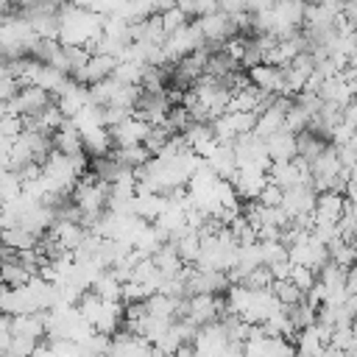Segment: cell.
Wrapping results in <instances>:
<instances>
[{
    "label": "cell",
    "mask_w": 357,
    "mask_h": 357,
    "mask_svg": "<svg viewBox=\"0 0 357 357\" xmlns=\"http://www.w3.org/2000/svg\"><path fill=\"white\" fill-rule=\"evenodd\" d=\"M50 89L39 86V84H28V86H20V92L14 98L6 100V112L11 114H22V117H31V114H39L47 103H50Z\"/></svg>",
    "instance_id": "obj_1"
},
{
    "label": "cell",
    "mask_w": 357,
    "mask_h": 357,
    "mask_svg": "<svg viewBox=\"0 0 357 357\" xmlns=\"http://www.w3.org/2000/svg\"><path fill=\"white\" fill-rule=\"evenodd\" d=\"M195 22L201 25V33H204L206 42H226V39H231V36L240 33L237 17L234 14H226L220 8H215V11L204 14V17H195Z\"/></svg>",
    "instance_id": "obj_2"
},
{
    "label": "cell",
    "mask_w": 357,
    "mask_h": 357,
    "mask_svg": "<svg viewBox=\"0 0 357 357\" xmlns=\"http://www.w3.org/2000/svg\"><path fill=\"white\" fill-rule=\"evenodd\" d=\"M226 307V298L215 296V293H192L187 296V318L195 326H204L209 321H218L220 312Z\"/></svg>",
    "instance_id": "obj_3"
},
{
    "label": "cell",
    "mask_w": 357,
    "mask_h": 357,
    "mask_svg": "<svg viewBox=\"0 0 357 357\" xmlns=\"http://www.w3.org/2000/svg\"><path fill=\"white\" fill-rule=\"evenodd\" d=\"M229 181L234 184V190H237L240 201H251V198H257V195H259V190L265 187L268 173H265L262 167H257V165H240Z\"/></svg>",
    "instance_id": "obj_4"
},
{
    "label": "cell",
    "mask_w": 357,
    "mask_h": 357,
    "mask_svg": "<svg viewBox=\"0 0 357 357\" xmlns=\"http://www.w3.org/2000/svg\"><path fill=\"white\" fill-rule=\"evenodd\" d=\"M151 131V123L142 120L139 114H128L126 120H120L117 126H109V134H112V145H137V142H145Z\"/></svg>",
    "instance_id": "obj_5"
},
{
    "label": "cell",
    "mask_w": 357,
    "mask_h": 357,
    "mask_svg": "<svg viewBox=\"0 0 357 357\" xmlns=\"http://www.w3.org/2000/svg\"><path fill=\"white\" fill-rule=\"evenodd\" d=\"M192 343H195V351L198 354H223L226 351V343H229L223 321L218 318V321H209V324L198 326Z\"/></svg>",
    "instance_id": "obj_6"
},
{
    "label": "cell",
    "mask_w": 357,
    "mask_h": 357,
    "mask_svg": "<svg viewBox=\"0 0 357 357\" xmlns=\"http://www.w3.org/2000/svg\"><path fill=\"white\" fill-rule=\"evenodd\" d=\"M114 67H117V56H112V53H89L86 64L78 67V70L73 73V78H75L78 84H86V86H89V84H95V81H100V78H109Z\"/></svg>",
    "instance_id": "obj_7"
},
{
    "label": "cell",
    "mask_w": 357,
    "mask_h": 357,
    "mask_svg": "<svg viewBox=\"0 0 357 357\" xmlns=\"http://www.w3.org/2000/svg\"><path fill=\"white\" fill-rule=\"evenodd\" d=\"M315 198H318L315 187H312V184H307V181H301V184H296V187H287V190H284L282 206L290 212V218L312 215V212H315Z\"/></svg>",
    "instance_id": "obj_8"
},
{
    "label": "cell",
    "mask_w": 357,
    "mask_h": 357,
    "mask_svg": "<svg viewBox=\"0 0 357 357\" xmlns=\"http://www.w3.org/2000/svg\"><path fill=\"white\" fill-rule=\"evenodd\" d=\"M245 73H248V81H251L254 86H259L262 92H268V95H282V67L262 61V64L248 67Z\"/></svg>",
    "instance_id": "obj_9"
},
{
    "label": "cell",
    "mask_w": 357,
    "mask_h": 357,
    "mask_svg": "<svg viewBox=\"0 0 357 357\" xmlns=\"http://www.w3.org/2000/svg\"><path fill=\"white\" fill-rule=\"evenodd\" d=\"M167 206V195L165 192H153V190H137L131 212L145 218V220H156Z\"/></svg>",
    "instance_id": "obj_10"
},
{
    "label": "cell",
    "mask_w": 357,
    "mask_h": 357,
    "mask_svg": "<svg viewBox=\"0 0 357 357\" xmlns=\"http://www.w3.org/2000/svg\"><path fill=\"white\" fill-rule=\"evenodd\" d=\"M50 234L64 245V248H70V251H75L78 245H81V240H84V234H86V226L84 223H78V220H67V218H56L53 220V226H50Z\"/></svg>",
    "instance_id": "obj_11"
},
{
    "label": "cell",
    "mask_w": 357,
    "mask_h": 357,
    "mask_svg": "<svg viewBox=\"0 0 357 357\" xmlns=\"http://www.w3.org/2000/svg\"><path fill=\"white\" fill-rule=\"evenodd\" d=\"M343 206H346V195L332 192V190H324L315 198V220H332V223H337L343 218Z\"/></svg>",
    "instance_id": "obj_12"
},
{
    "label": "cell",
    "mask_w": 357,
    "mask_h": 357,
    "mask_svg": "<svg viewBox=\"0 0 357 357\" xmlns=\"http://www.w3.org/2000/svg\"><path fill=\"white\" fill-rule=\"evenodd\" d=\"M53 148H56V151H61V153H67V156H75V153H81V151H84V137H81V131L73 126V120H70V117L64 120V126H61V128H56V131H53Z\"/></svg>",
    "instance_id": "obj_13"
},
{
    "label": "cell",
    "mask_w": 357,
    "mask_h": 357,
    "mask_svg": "<svg viewBox=\"0 0 357 357\" xmlns=\"http://www.w3.org/2000/svg\"><path fill=\"white\" fill-rule=\"evenodd\" d=\"M265 145H268V156L273 162H287L296 156V134L287 128H279L276 134H271L265 139Z\"/></svg>",
    "instance_id": "obj_14"
},
{
    "label": "cell",
    "mask_w": 357,
    "mask_h": 357,
    "mask_svg": "<svg viewBox=\"0 0 357 357\" xmlns=\"http://www.w3.org/2000/svg\"><path fill=\"white\" fill-rule=\"evenodd\" d=\"M123 318H126L123 304H120V301H106V298H103V307H100V312H98V318H95V329L103 332V335H114V332L120 329Z\"/></svg>",
    "instance_id": "obj_15"
},
{
    "label": "cell",
    "mask_w": 357,
    "mask_h": 357,
    "mask_svg": "<svg viewBox=\"0 0 357 357\" xmlns=\"http://www.w3.org/2000/svg\"><path fill=\"white\" fill-rule=\"evenodd\" d=\"M11 254H17V251H11V248H6V259L0 262V279L8 284V287H20V284H25L33 273L20 262V257L14 259Z\"/></svg>",
    "instance_id": "obj_16"
},
{
    "label": "cell",
    "mask_w": 357,
    "mask_h": 357,
    "mask_svg": "<svg viewBox=\"0 0 357 357\" xmlns=\"http://www.w3.org/2000/svg\"><path fill=\"white\" fill-rule=\"evenodd\" d=\"M212 165V170L220 176V178H231L234 170H237V156H234V145L231 142H220L215 148V153L206 159Z\"/></svg>",
    "instance_id": "obj_17"
},
{
    "label": "cell",
    "mask_w": 357,
    "mask_h": 357,
    "mask_svg": "<svg viewBox=\"0 0 357 357\" xmlns=\"http://www.w3.org/2000/svg\"><path fill=\"white\" fill-rule=\"evenodd\" d=\"M351 95H354V89L346 84V78H343L340 73L324 78V84H321V89H318V98H321V100H335V103H349Z\"/></svg>",
    "instance_id": "obj_18"
},
{
    "label": "cell",
    "mask_w": 357,
    "mask_h": 357,
    "mask_svg": "<svg viewBox=\"0 0 357 357\" xmlns=\"http://www.w3.org/2000/svg\"><path fill=\"white\" fill-rule=\"evenodd\" d=\"M326 145H329V139H324V137L315 134L312 128H304V131L296 134V156H301V159H307V162H312Z\"/></svg>",
    "instance_id": "obj_19"
},
{
    "label": "cell",
    "mask_w": 357,
    "mask_h": 357,
    "mask_svg": "<svg viewBox=\"0 0 357 357\" xmlns=\"http://www.w3.org/2000/svg\"><path fill=\"white\" fill-rule=\"evenodd\" d=\"M31 162H36V153H33L31 139L22 131L20 137L11 139V148H8V170H20V167H25Z\"/></svg>",
    "instance_id": "obj_20"
},
{
    "label": "cell",
    "mask_w": 357,
    "mask_h": 357,
    "mask_svg": "<svg viewBox=\"0 0 357 357\" xmlns=\"http://www.w3.org/2000/svg\"><path fill=\"white\" fill-rule=\"evenodd\" d=\"M173 243H176V248H178L184 265H195V259H198V254H201V229L187 226Z\"/></svg>",
    "instance_id": "obj_21"
},
{
    "label": "cell",
    "mask_w": 357,
    "mask_h": 357,
    "mask_svg": "<svg viewBox=\"0 0 357 357\" xmlns=\"http://www.w3.org/2000/svg\"><path fill=\"white\" fill-rule=\"evenodd\" d=\"M36 234L22 229V226H8V229H0V243L3 248H11V251H25V248H33L36 245Z\"/></svg>",
    "instance_id": "obj_22"
},
{
    "label": "cell",
    "mask_w": 357,
    "mask_h": 357,
    "mask_svg": "<svg viewBox=\"0 0 357 357\" xmlns=\"http://www.w3.org/2000/svg\"><path fill=\"white\" fill-rule=\"evenodd\" d=\"M84 137V151L86 156H103L112 151V134L106 126H98V128H89L81 134Z\"/></svg>",
    "instance_id": "obj_23"
},
{
    "label": "cell",
    "mask_w": 357,
    "mask_h": 357,
    "mask_svg": "<svg viewBox=\"0 0 357 357\" xmlns=\"http://www.w3.org/2000/svg\"><path fill=\"white\" fill-rule=\"evenodd\" d=\"M112 156L120 162V165H126V167H142L145 162H151V151L145 148V142H137V145H117L114 151H112Z\"/></svg>",
    "instance_id": "obj_24"
},
{
    "label": "cell",
    "mask_w": 357,
    "mask_h": 357,
    "mask_svg": "<svg viewBox=\"0 0 357 357\" xmlns=\"http://www.w3.org/2000/svg\"><path fill=\"white\" fill-rule=\"evenodd\" d=\"M92 290H95L100 298H106V301H123V282L112 273V268H106V271L95 279Z\"/></svg>",
    "instance_id": "obj_25"
},
{
    "label": "cell",
    "mask_w": 357,
    "mask_h": 357,
    "mask_svg": "<svg viewBox=\"0 0 357 357\" xmlns=\"http://www.w3.org/2000/svg\"><path fill=\"white\" fill-rule=\"evenodd\" d=\"M324 349H326V343H324L315 324L298 329V335H296V351L298 354H324Z\"/></svg>",
    "instance_id": "obj_26"
},
{
    "label": "cell",
    "mask_w": 357,
    "mask_h": 357,
    "mask_svg": "<svg viewBox=\"0 0 357 357\" xmlns=\"http://www.w3.org/2000/svg\"><path fill=\"white\" fill-rule=\"evenodd\" d=\"M326 248H329V259L337 262L340 268L357 265V243H349V240H343V237H335Z\"/></svg>",
    "instance_id": "obj_27"
},
{
    "label": "cell",
    "mask_w": 357,
    "mask_h": 357,
    "mask_svg": "<svg viewBox=\"0 0 357 357\" xmlns=\"http://www.w3.org/2000/svg\"><path fill=\"white\" fill-rule=\"evenodd\" d=\"M271 293L276 296V301H279L282 307H293V304H298V301L304 298V290H301L296 282H290V279H273Z\"/></svg>",
    "instance_id": "obj_28"
},
{
    "label": "cell",
    "mask_w": 357,
    "mask_h": 357,
    "mask_svg": "<svg viewBox=\"0 0 357 357\" xmlns=\"http://www.w3.org/2000/svg\"><path fill=\"white\" fill-rule=\"evenodd\" d=\"M142 73H145V64H142V61H134V59H123V61H117V67L112 70V75H114L120 84H139V86H142Z\"/></svg>",
    "instance_id": "obj_29"
},
{
    "label": "cell",
    "mask_w": 357,
    "mask_h": 357,
    "mask_svg": "<svg viewBox=\"0 0 357 357\" xmlns=\"http://www.w3.org/2000/svg\"><path fill=\"white\" fill-rule=\"evenodd\" d=\"M120 86H123V84H120L114 75H109V78H100V81L89 84V100H92V103H100V106H106V103L114 98V92H117Z\"/></svg>",
    "instance_id": "obj_30"
},
{
    "label": "cell",
    "mask_w": 357,
    "mask_h": 357,
    "mask_svg": "<svg viewBox=\"0 0 357 357\" xmlns=\"http://www.w3.org/2000/svg\"><path fill=\"white\" fill-rule=\"evenodd\" d=\"M287 312H290V318H293V324H296V329H304V326H312V324H315V318H318V307H315V304H310L307 298H301L298 304H293V307H287Z\"/></svg>",
    "instance_id": "obj_31"
},
{
    "label": "cell",
    "mask_w": 357,
    "mask_h": 357,
    "mask_svg": "<svg viewBox=\"0 0 357 357\" xmlns=\"http://www.w3.org/2000/svg\"><path fill=\"white\" fill-rule=\"evenodd\" d=\"M240 284H245V287H251V290H265V287L273 284V273H271L268 265H257V268H251V271L243 276Z\"/></svg>",
    "instance_id": "obj_32"
},
{
    "label": "cell",
    "mask_w": 357,
    "mask_h": 357,
    "mask_svg": "<svg viewBox=\"0 0 357 357\" xmlns=\"http://www.w3.org/2000/svg\"><path fill=\"white\" fill-rule=\"evenodd\" d=\"M190 123H192V117H190V109H187L184 103L170 106V112H167V117H165V126H167L173 134H181Z\"/></svg>",
    "instance_id": "obj_33"
},
{
    "label": "cell",
    "mask_w": 357,
    "mask_h": 357,
    "mask_svg": "<svg viewBox=\"0 0 357 357\" xmlns=\"http://www.w3.org/2000/svg\"><path fill=\"white\" fill-rule=\"evenodd\" d=\"M259 248H262V262L265 265H273L279 259H290V251L282 240H259Z\"/></svg>",
    "instance_id": "obj_34"
},
{
    "label": "cell",
    "mask_w": 357,
    "mask_h": 357,
    "mask_svg": "<svg viewBox=\"0 0 357 357\" xmlns=\"http://www.w3.org/2000/svg\"><path fill=\"white\" fill-rule=\"evenodd\" d=\"M290 282H296V284L307 293V290H312V284L318 282V271H315V268H310V265H296V262H293Z\"/></svg>",
    "instance_id": "obj_35"
},
{
    "label": "cell",
    "mask_w": 357,
    "mask_h": 357,
    "mask_svg": "<svg viewBox=\"0 0 357 357\" xmlns=\"http://www.w3.org/2000/svg\"><path fill=\"white\" fill-rule=\"evenodd\" d=\"M262 56H265V50H262V45L257 42V36H254V39H245V50H243V56H240V67L248 70V67H254V64H262Z\"/></svg>",
    "instance_id": "obj_36"
},
{
    "label": "cell",
    "mask_w": 357,
    "mask_h": 357,
    "mask_svg": "<svg viewBox=\"0 0 357 357\" xmlns=\"http://www.w3.org/2000/svg\"><path fill=\"white\" fill-rule=\"evenodd\" d=\"M190 22V14L187 11H181L178 6H173V8H167L165 14H162V25H165V31L167 33H173V31H178V28H184Z\"/></svg>",
    "instance_id": "obj_37"
},
{
    "label": "cell",
    "mask_w": 357,
    "mask_h": 357,
    "mask_svg": "<svg viewBox=\"0 0 357 357\" xmlns=\"http://www.w3.org/2000/svg\"><path fill=\"white\" fill-rule=\"evenodd\" d=\"M282 198H284V190H282L279 184H273V181H265V187H262L259 195H257V201L265 204V206H279Z\"/></svg>",
    "instance_id": "obj_38"
},
{
    "label": "cell",
    "mask_w": 357,
    "mask_h": 357,
    "mask_svg": "<svg viewBox=\"0 0 357 357\" xmlns=\"http://www.w3.org/2000/svg\"><path fill=\"white\" fill-rule=\"evenodd\" d=\"M36 346H39V340H36V337H28V335H14L6 351H8V354H33V351H36Z\"/></svg>",
    "instance_id": "obj_39"
},
{
    "label": "cell",
    "mask_w": 357,
    "mask_h": 357,
    "mask_svg": "<svg viewBox=\"0 0 357 357\" xmlns=\"http://www.w3.org/2000/svg\"><path fill=\"white\" fill-rule=\"evenodd\" d=\"M20 92V81L14 75H3L0 78V103H6L8 98H14Z\"/></svg>",
    "instance_id": "obj_40"
},
{
    "label": "cell",
    "mask_w": 357,
    "mask_h": 357,
    "mask_svg": "<svg viewBox=\"0 0 357 357\" xmlns=\"http://www.w3.org/2000/svg\"><path fill=\"white\" fill-rule=\"evenodd\" d=\"M11 337H14V332H11V315L8 312H0V351L8 349Z\"/></svg>",
    "instance_id": "obj_41"
},
{
    "label": "cell",
    "mask_w": 357,
    "mask_h": 357,
    "mask_svg": "<svg viewBox=\"0 0 357 357\" xmlns=\"http://www.w3.org/2000/svg\"><path fill=\"white\" fill-rule=\"evenodd\" d=\"M268 268H271L273 279H290V271H293V259H279V262H273V265H268Z\"/></svg>",
    "instance_id": "obj_42"
},
{
    "label": "cell",
    "mask_w": 357,
    "mask_h": 357,
    "mask_svg": "<svg viewBox=\"0 0 357 357\" xmlns=\"http://www.w3.org/2000/svg\"><path fill=\"white\" fill-rule=\"evenodd\" d=\"M346 290H349L351 296H357V265L346 268Z\"/></svg>",
    "instance_id": "obj_43"
},
{
    "label": "cell",
    "mask_w": 357,
    "mask_h": 357,
    "mask_svg": "<svg viewBox=\"0 0 357 357\" xmlns=\"http://www.w3.org/2000/svg\"><path fill=\"white\" fill-rule=\"evenodd\" d=\"M343 17L357 28V0H346L343 3Z\"/></svg>",
    "instance_id": "obj_44"
},
{
    "label": "cell",
    "mask_w": 357,
    "mask_h": 357,
    "mask_svg": "<svg viewBox=\"0 0 357 357\" xmlns=\"http://www.w3.org/2000/svg\"><path fill=\"white\" fill-rule=\"evenodd\" d=\"M176 6V0H153V8H156V14H165L167 8H173Z\"/></svg>",
    "instance_id": "obj_45"
},
{
    "label": "cell",
    "mask_w": 357,
    "mask_h": 357,
    "mask_svg": "<svg viewBox=\"0 0 357 357\" xmlns=\"http://www.w3.org/2000/svg\"><path fill=\"white\" fill-rule=\"evenodd\" d=\"M8 6H11V0H0V17L6 14V8H8Z\"/></svg>",
    "instance_id": "obj_46"
},
{
    "label": "cell",
    "mask_w": 357,
    "mask_h": 357,
    "mask_svg": "<svg viewBox=\"0 0 357 357\" xmlns=\"http://www.w3.org/2000/svg\"><path fill=\"white\" fill-rule=\"evenodd\" d=\"M340 3H346V0H340Z\"/></svg>",
    "instance_id": "obj_47"
}]
</instances>
